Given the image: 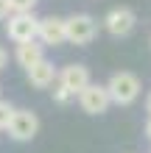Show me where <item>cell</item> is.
<instances>
[{
  "label": "cell",
  "mask_w": 151,
  "mask_h": 153,
  "mask_svg": "<svg viewBox=\"0 0 151 153\" xmlns=\"http://www.w3.org/2000/svg\"><path fill=\"white\" fill-rule=\"evenodd\" d=\"M146 111H148V117H151V92H148V97H146Z\"/></svg>",
  "instance_id": "obj_16"
},
{
  "label": "cell",
  "mask_w": 151,
  "mask_h": 153,
  "mask_svg": "<svg viewBox=\"0 0 151 153\" xmlns=\"http://www.w3.org/2000/svg\"><path fill=\"white\" fill-rule=\"evenodd\" d=\"M6 64H8V53H6V48H0V73L6 70Z\"/></svg>",
  "instance_id": "obj_15"
},
{
  "label": "cell",
  "mask_w": 151,
  "mask_h": 153,
  "mask_svg": "<svg viewBox=\"0 0 151 153\" xmlns=\"http://www.w3.org/2000/svg\"><path fill=\"white\" fill-rule=\"evenodd\" d=\"M6 131L14 142H31L39 134V117L31 109H14V117H11Z\"/></svg>",
  "instance_id": "obj_4"
},
{
  "label": "cell",
  "mask_w": 151,
  "mask_h": 153,
  "mask_svg": "<svg viewBox=\"0 0 151 153\" xmlns=\"http://www.w3.org/2000/svg\"><path fill=\"white\" fill-rule=\"evenodd\" d=\"M39 0H8V6H11V11H34V6H37Z\"/></svg>",
  "instance_id": "obj_13"
},
{
  "label": "cell",
  "mask_w": 151,
  "mask_h": 153,
  "mask_svg": "<svg viewBox=\"0 0 151 153\" xmlns=\"http://www.w3.org/2000/svg\"><path fill=\"white\" fill-rule=\"evenodd\" d=\"M25 75H28V84H31L34 89H48V86L56 84L59 70H56V64H53V61L42 59V61H37L34 67L25 70Z\"/></svg>",
  "instance_id": "obj_9"
},
{
  "label": "cell",
  "mask_w": 151,
  "mask_h": 153,
  "mask_svg": "<svg viewBox=\"0 0 151 153\" xmlns=\"http://www.w3.org/2000/svg\"><path fill=\"white\" fill-rule=\"evenodd\" d=\"M56 81H59V84L65 86L73 97H78V92H81L84 86H90V84H92L90 70H87L84 64H67V67H62Z\"/></svg>",
  "instance_id": "obj_6"
},
{
  "label": "cell",
  "mask_w": 151,
  "mask_h": 153,
  "mask_svg": "<svg viewBox=\"0 0 151 153\" xmlns=\"http://www.w3.org/2000/svg\"><path fill=\"white\" fill-rule=\"evenodd\" d=\"M106 92H109L115 106H131L140 97V92H143V84H140V78L134 73L120 70V73H115L106 81Z\"/></svg>",
  "instance_id": "obj_1"
},
{
  "label": "cell",
  "mask_w": 151,
  "mask_h": 153,
  "mask_svg": "<svg viewBox=\"0 0 151 153\" xmlns=\"http://www.w3.org/2000/svg\"><path fill=\"white\" fill-rule=\"evenodd\" d=\"M8 14H11V6H8V0H0V20H8Z\"/></svg>",
  "instance_id": "obj_14"
},
{
  "label": "cell",
  "mask_w": 151,
  "mask_h": 153,
  "mask_svg": "<svg viewBox=\"0 0 151 153\" xmlns=\"http://www.w3.org/2000/svg\"><path fill=\"white\" fill-rule=\"evenodd\" d=\"M37 39L48 48H56V45H65L67 42V31H65V20L62 17H42L39 20V33Z\"/></svg>",
  "instance_id": "obj_8"
},
{
  "label": "cell",
  "mask_w": 151,
  "mask_h": 153,
  "mask_svg": "<svg viewBox=\"0 0 151 153\" xmlns=\"http://www.w3.org/2000/svg\"><path fill=\"white\" fill-rule=\"evenodd\" d=\"M39 33V20L34 17V11H11L6 22V36L11 42H31Z\"/></svg>",
  "instance_id": "obj_2"
},
{
  "label": "cell",
  "mask_w": 151,
  "mask_h": 153,
  "mask_svg": "<svg viewBox=\"0 0 151 153\" xmlns=\"http://www.w3.org/2000/svg\"><path fill=\"white\" fill-rule=\"evenodd\" d=\"M146 137L151 139V117H148V123H146Z\"/></svg>",
  "instance_id": "obj_17"
},
{
  "label": "cell",
  "mask_w": 151,
  "mask_h": 153,
  "mask_svg": "<svg viewBox=\"0 0 151 153\" xmlns=\"http://www.w3.org/2000/svg\"><path fill=\"white\" fill-rule=\"evenodd\" d=\"M65 31H67L70 45H90L98 36V22L90 14H73V17L65 20Z\"/></svg>",
  "instance_id": "obj_3"
},
{
  "label": "cell",
  "mask_w": 151,
  "mask_h": 153,
  "mask_svg": "<svg viewBox=\"0 0 151 153\" xmlns=\"http://www.w3.org/2000/svg\"><path fill=\"white\" fill-rule=\"evenodd\" d=\"M70 97H73V95H70L67 89H65V86H62L59 81H56V86H53V100H56L59 106H65V103H70Z\"/></svg>",
  "instance_id": "obj_12"
},
{
  "label": "cell",
  "mask_w": 151,
  "mask_h": 153,
  "mask_svg": "<svg viewBox=\"0 0 151 153\" xmlns=\"http://www.w3.org/2000/svg\"><path fill=\"white\" fill-rule=\"evenodd\" d=\"M134 25H137V17H134V11L126 8V6L112 8V11L104 17V28L109 31L112 36H129V33L134 31Z\"/></svg>",
  "instance_id": "obj_7"
},
{
  "label": "cell",
  "mask_w": 151,
  "mask_h": 153,
  "mask_svg": "<svg viewBox=\"0 0 151 153\" xmlns=\"http://www.w3.org/2000/svg\"><path fill=\"white\" fill-rule=\"evenodd\" d=\"M11 117H14V106L8 103V100H0V131H6V128H8Z\"/></svg>",
  "instance_id": "obj_11"
},
{
  "label": "cell",
  "mask_w": 151,
  "mask_h": 153,
  "mask_svg": "<svg viewBox=\"0 0 151 153\" xmlns=\"http://www.w3.org/2000/svg\"><path fill=\"white\" fill-rule=\"evenodd\" d=\"M45 45L42 42H37V39H31V42H20L17 45V53H14V59H17V64H20L23 70H28V67H34L37 61H42L45 59Z\"/></svg>",
  "instance_id": "obj_10"
},
{
  "label": "cell",
  "mask_w": 151,
  "mask_h": 153,
  "mask_svg": "<svg viewBox=\"0 0 151 153\" xmlns=\"http://www.w3.org/2000/svg\"><path fill=\"white\" fill-rule=\"evenodd\" d=\"M78 106H81V111L87 114H104L106 109L112 106V97L106 92V84H90L84 86L81 92H78Z\"/></svg>",
  "instance_id": "obj_5"
}]
</instances>
